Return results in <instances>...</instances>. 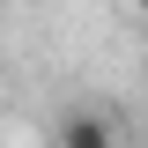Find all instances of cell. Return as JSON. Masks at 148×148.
Instances as JSON below:
<instances>
[{
	"instance_id": "cell-1",
	"label": "cell",
	"mask_w": 148,
	"mask_h": 148,
	"mask_svg": "<svg viewBox=\"0 0 148 148\" xmlns=\"http://www.w3.org/2000/svg\"><path fill=\"white\" fill-rule=\"evenodd\" d=\"M59 148H119V126H111L96 104H74L59 119Z\"/></svg>"
},
{
	"instance_id": "cell-2",
	"label": "cell",
	"mask_w": 148,
	"mask_h": 148,
	"mask_svg": "<svg viewBox=\"0 0 148 148\" xmlns=\"http://www.w3.org/2000/svg\"><path fill=\"white\" fill-rule=\"evenodd\" d=\"M133 8H148V0H133Z\"/></svg>"
}]
</instances>
